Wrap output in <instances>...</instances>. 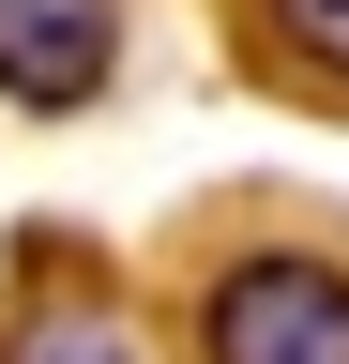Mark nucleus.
<instances>
[{
  "instance_id": "1",
  "label": "nucleus",
  "mask_w": 349,
  "mask_h": 364,
  "mask_svg": "<svg viewBox=\"0 0 349 364\" xmlns=\"http://www.w3.org/2000/svg\"><path fill=\"white\" fill-rule=\"evenodd\" d=\"M198 349L213 364H349V273L334 258H228Z\"/></svg>"
},
{
  "instance_id": "2",
  "label": "nucleus",
  "mask_w": 349,
  "mask_h": 364,
  "mask_svg": "<svg viewBox=\"0 0 349 364\" xmlns=\"http://www.w3.org/2000/svg\"><path fill=\"white\" fill-rule=\"evenodd\" d=\"M122 16L107 0H0V107H92Z\"/></svg>"
},
{
  "instance_id": "3",
  "label": "nucleus",
  "mask_w": 349,
  "mask_h": 364,
  "mask_svg": "<svg viewBox=\"0 0 349 364\" xmlns=\"http://www.w3.org/2000/svg\"><path fill=\"white\" fill-rule=\"evenodd\" d=\"M0 364H137V318H122L107 289H46V304H16Z\"/></svg>"
},
{
  "instance_id": "4",
  "label": "nucleus",
  "mask_w": 349,
  "mask_h": 364,
  "mask_svg": "<svg viewBox=\"0 0 349 364\" xmlns=\"http://www.w3.org/2000/svg\"><path fill=\"white\" fill-rule=\"evenodd\" d=\"M274 31H289V61L349 76V0H274Z\"/></svg>"
}]
</instances>
